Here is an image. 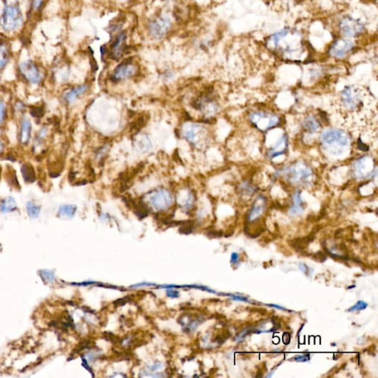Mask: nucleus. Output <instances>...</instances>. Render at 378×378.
<instances>
[{
	"label": "nucleus",
	"instance_id": "1",
	"mask_svg": "<svg viewBox=\"0 0 378 378\" xmlns=\"http://www.w3.org/2000/svg\"><path fill=\"white\" fill-rule=\"evenodd\" d=\"M268 43L270 47L280 53L289 57L297 58L304 52V41L302 36L295 30L283 29L274 34Z\"/></svg>",
	"mask_w": 378,
	"mask_h": 378
},
{
	"label": "nucleus",
	"instance_id": "2",
	"mask_svg": "<svg viewBox=\"0 0 378 378\" xmlns=\"http://www.w3.org/2000/svg\"><path fill=\"white\" fill-rule=\"evenodd\" d=\"M320 142L324 150L334 157L344 154L349 146V136L340 129L325 130L321 135Z\"/></svg>",
	"mask_w": 378,
	"mask_h": 378
},
{
	"label": "nucleus",
	"instance_id": "3",
	"mask_svg": "<svg viewBox=\"0 0 378 378\" xmlns=\"http://www.w3.org/2000/svg\"><path fill=\"white\" fill-rule=\"evenodd\" d=\"M24 25V14L17 3H7L0 16V28L7 34H16Z\"/></svg>",
	"mask_w": 378,
	"mask_h": 378
},
{
	"label": "nucleus",
	"instance_id": "4",
	"mask_svg": "<svg viewBox=\"0 0 378 378\" xmlns=\"http://www.w3.org/2000/svg\"><path fill=\"white\" fill-rule=\"evenodd\" d=\"M17 73L19 77L31 86H40L46 79V71L43 66L32 58L19 61Z\"/></svg>",
	"mask_w": 378,
	"mask_h": 378
},
{
	"label": "nucleus",
	"instance_id": "5",
	"mask_svg": "<svg viewBox=\"0 0 378 378\" xmlns=\"http://www.w3.org/2000/svg\"><path fill=\"white\" fill-rule=\"evenodd\" d=\"M282 174L294 184H306L313 177V171L308 165L303 162H297L284 168Z\"/></svg>",
	"mask_w": 378,
	"mask_h": 378
},
{
	"label": "nucleus",
	"instance_id": "6",
	"mask_svg": "<svg viewBox=\"0 0 378 378\" xmlns=\"http://www.w3.org/2000/svg\"><path fill=\"white\" fill-rule=\"evenodd\" d=\"M142 199L147 201L151 208L157 211L168 209L172 206L174 202L172 193L167 189L163 188L156 189L147 192Z\"/></svg>",
	"mask_w": 378,
	"mask_h": 378
},
{
	"label": "nucleus",
	"instance_id": "7",
	"mask_svg": "<svg viewBox=\"0 0 378 378\" xmlns=\"http://www.w3.org/2000/svg\"><path fill=\"white\" fill-rule=\"evenodd\" d=\"M183 136L186 140L196 148H202L208 141V133L206 128L200 124L189 123L183 127Z\"/></svg>",
	"mask_w": 378,
	"mask_h": 378
},
{
	"label": "nucleus",
	"instance_id": "8",
	"mask_svg": "<svg viewBox=\"0 0 378 378\" xmlns=\"http://www.w3.org/2000/svg\"><path fill=\"white\" fill-rule=\"evenodd\" d=\"M249 119L253 126L262 132H267L274 128L280 123V117L271 112L257 111L249 115Z\"/></svg>",
	"mask_w": 378,
	"mask_h": 378
},
{
	"label": "nucleus",
	"instance_id": "9",
	"mask_svg": "<svg viewBox=\"0 0 378 378\" xmlns=\"http://www.w3.org/2000/svg\"><path fill=\"white\" fill-rule=\"evenodd\" d=\"M171 27V18L168 15L160 14L150 20L148 24V31L154 40H160L167 35Z\"/></svg>",
	"mask_w": 378,
	"mask_h": 378
},
{
	"label": "nucleus",
	"instance_id": "10",
	"mask_svg": "<svg viewBox=\"0 0 378 378\" xmlns=\"http://www.w3.org/2000/svg\"><path fill=\"white\" fill-rule=\"evenodd\" d=\"M340 100L343 109L350 112L358 110L363 104L361 90L354 86L345 87L340 92Z\"/></svg>",
	"mask_w": 378,
	"mask_h": 378
},
{
	"label": "nucleus",
	"instance_id": "11",
	"mask_svg": "<svg viewBox=\"0 0 378 378\" xmlns=\"http://www.w3.org/2000/svg\"><path fill=\"white\" fill-rule=\"evenodd\" d=\"M33 137L32 121L25 112L19 117L17 130L18 142L22 146H28L32 142Z\"/></svg>",
	"mask_w": 378,
	"mask_h": 378
},
{
	"label": "nucleus",
	"instance_id": "12",
	"mask_svg": "<svg viewBox=\"0 0 378 378\" xmlns=\"http://www.w3.org/2000/svg\"><path fill=\"white\" fill-rule=\"evenodd\" d=\"M376 170L374 160L370 156H364L354 163L353 174L357 179L370 178Z\"/></svg>",
	"mask_w": 378,
	"mask_h": 378
},
{
	"label": "nucleus",
	"instance_id": "13",
	"mask_svg": "<svg viewBox=\"0 0 378 378\" xmlns=\"http://www.w3.org/2000/svg\"><path fill=\"white\" fill-rule=\"evenodd\" d=\"M136 71L137 68L133 60L130 58L124 60L115 67L113 73L111 75V81L113 82H121L133 76Z\"/></svg>",
	"mask_w": 378,
	"mask_h": 378
},
{
	"label": "nucleus",
	"instance_id": "14",
	"mask_svg": "<svg viewBox=\"0 0 378 378\" xmlns=\"http://www.w3.org/2000/svg\"><path fill=\"white\" fill-rule=\"evenodd\" d=\"M193 106L207 116H211L218 111V104L209 94H202L193 100Z\"/></svg>",
	"mask_w": 378,
	"mask_h": 378
},
{
	"label": "nucleus",
	"instance_id": "15",
	"mask_svg": "<svg viewBox=\"0 0 378 378\" xmlns=\"http://www.w3.org/2000/svg\"><path fill=\"white\" fill-rule=\"evenodd\" d=\"M340 29L342 34L346 37H354L360 35L363 32L364 26L361 21L347 16L340 21Z\"/></svg>",
	"mask_w": 378,
	"mask_h": 378
},
{
	"label": "nucleus",
	"instance_id": "16",
	"mask_svg": "<svg viewBox=\"0 0 378 378\" xmlns=\"http://www.w3.org/2000/svg\"><path fill=\"white\" fill-rule=\"evenodd\" d=\"M127 33L124 31L116 36L109 47V55L112 59L118 60L122 57L127 47Z\"/></svg>",
	"mask_w": 378,
	"mask_h": 378
},
{
	"label": "nucleus",
	"instance_id": "17",
	"mask_svg": "<svg viewBox=\"0 0 378 378\" xmlns=\"http://www.w3.org/2000/svg\"><path fill=\"white\" fill-rule=\"evenodd\" d=\"M353 48V44L349 40H338L330 48L329 53L333 58H342L346 56Z\"/></svg>",
	"mask_w": 378,
	"mask_h": 378
},
{
	"label": "nucleus",
	"instance_id": "18",
	"mask_svg": "<svg viewBox=\"0 0 378 378\" xmlns=\"http://www.w3.org/2000/svg\"><path fill=\"white\" fill-rule=\"evenodd\" d=\"M267 198L264 195H259L255 199L247 216L248 222H253L262 217L266 208Z\"/></svg>",
	"mask_w": 378,
	"mask_h": 378
},
{
	"label": "nucleus",
	"instance_id": "19",
	"mask_svg": "<svg viewBox=\"0 0 378 378\" xmlns=\"http://www.w3.org/2000/svg\"><path fill=\"white\" fill-rule=\"evenodd\" d=\"M88 86L87 85H78L67 90L62 94V99L64 103L67 105H72L79 97L85 94L88 91Z\"/></svg>",
	"mask_w": 378,
	"mask_h": 378
},
{
	"label": "nucleus",
	"instance_id": "20",
	"mask_svg": "<svg viewBox=\"0 0 378 378\" xmlns=\"http://www.w3.org/2000/svg\"><path fill=\"white\" fill-rule=\"evenodd\" d=\"M12 57V48L10 42L0 40V73L4 71Z\"/></svg>",
	"mask_w": 378,
	"mask_h": 378
},
{
	"label": "nucleus",
	"instance_id": "21",
	"mask_svg": "<svg viewBox=\"0 0 378 378\" xmlns=\"http://www.w3.org/2000/svg\"><path fill=\"white\" fill-rule=\"evenodd\" d=\"M49 127L47 125H43L39 129L38 131L36 133L35 136L32 139V148L34 151H37L39 148H42L44 145L45 142L47 140V138L49 136Z\"/></svg>",
	"mask_w": 378,
	"mask_h": 378
},
{
	"label": "nucleus",
	"instance_id": "22",
	"mask_svg": "<svg viewBox=\"0 0 378 378\" xmlns=\"http://www.w3.org/2000/svg\"><path fill=\"white\" fill-rule=\"evenodd\" d=\"M288 139L286 136H283L279 142L268 151V157L271 159L283 155L287 149Z\"/></svg>",
	"mask_w": 378,
	"mask_h": 378
},
{
	"label": "nucleus",
	"instance_id": "23",
	"mask_svg": "<svg viewBox=\"0 0 378 378\" xmlns=\"http://www.w3.org/2000/svg\"><path fill=\"white\" fill-rule=\"evenodd\" d=\"M70 70L64 64H55L52 67V78L57 83H64L68 79Z\"/></svg>",
	"mask_w": 378,
	"mask_h": 378
},
{
	"label": "nucleus",
	"instance_id": "24",
	"mask_svg": "<svg viewBox=\"0 0 378 378\" xmlns=\"http://www.w3.org/2000/svg\"><path fill=\"white\" fill-rule=\"evenodd\" d=\"M134 145L139 151L142 153L147 152L152 146L151 139L147 135H137L134 139Z\"/></svg>",
	"mask_w": 378,
	"mask_h": 378
},
{
	"label": "nucleus",
	"instance_id": "25",
	"mask_svg": "<svg viewBox=\"0 0 378 378\" xmlns=\"http://www.w3.org/2000/svg\"><path fill=\"white\" fill-rule=\"evenodd\" d=\"M17 209V202L14 196L9 195L0 199V211L3 214L13 212Z\"/></svg>",
	"mask_w": 378,
	"mask_h": 378
},
{
	"label": "nucleus",
	"instance_id": "26",
	"mask_svg": "<svg viewBox=\"0 0 378 378\" xmlns=\"http://www.w3.org/2000/svg\"><path fill=\"white\" fill-rule=\"evenodd\" d=\"M304 204L301 199V192L297 190L292 196V205L289 208V213L292 215H299L304 211Z\"/></svg>",
	"mask_w": 378,
	"mask_h": 378
},
{
	"label": "nucleus",
	"instance_id": "27",
	"mask_svg": "<svg viewBox=\"0 0 378 378\" xmlns=\"http://www.w3.org/2000/svg\"><path fill=\"white\" fill-rule=\"evenodd\" d=\"M25 208L28 217L31 219H37L41 214L42 206L34 199L27 201Z\"/></svg>",
	"mask_w": 378,
	"mask_h": 378
},
{
	"label": "nucleus",
	"instance_id": "28",
	"mask_svg": "<svg viewBox=\"0 0 378 378\" xmlns=\"http://www.w3.org/2000/svg\"><path fill=\"white\" fill-rule=\"evenodd\" d=\"M302 125L304 130L310 134L316 133L320 128V124H319V121L315 117L310 116V115L304 118Z\"/></svg>",
	"mask_w": 378,
	"mask_h": 378
},
{
	"label": "nucleus",
	"instance_id": "29",
	"mask_svg": "<svg viewBox=\"0 0 378 378\" xmlns=\"http://www.w3.org/2000/svg\"><path fill=\"white\" fill-rule=\"evenodd\" d=\"M77 211V207L73 204H63L58 208V215L64 218H72L74 217Z\"/></svg>",
	"mask_w": 378,
	"mask_h": 378
},
{
	"label": "nucleus",
	"instance_id": "30",
	"mask_svg": "<svg viewBox=\"0 0 378 378\" xmlns=\"http://www.w3.org/2000/svg\"><path fill=\"white\" fill-rule=\"evenodd\" d=\"M181 195L184 196V199H181L182 201L181 207L183 209L187 211H190L195 202L194 193L191 190H186L185 193H181Z\"/></svg>",
	"mask_w": 378,
	"mask_h": 378
},
{
	"label": "nucleus",
	"instance_id": "31",
	"mask_svg": "<svg viewBox=\"0 0 378 378\" xmlns=\"http://www.w3.org/2000/svg\"><path fill=\"white\" fill-rule=\"evenodd\" d=\"M46 0H30V12L32 15H37L43 10Z\"/></svg>",
	"mask_w": 378,
	"mask_h": 378
},
{
	"label": "nucleus",
	"instance_id": "32",
	"mask_svg": "<svg viewBox=\"0 0 378 378\" xmlns=\"http://www.w3.org/2000/svg\"><path fill=\"white\" fill-rule=\"evenodd\" d=\"M8 109H7V103L5 100L0 97V127H2L7 119V115H8Z\"/></svg>",
	"mask_w": 378,
	"mask_h": 378
},
{
	"label": "nucleus",
	"instance_id": "33",
	"mask_svg": "<svg viewBox=\"0 0 378 378\" xmlns=\"http://www.w3.org/2000/svg\"><path fill=\"white\" fill-rule=\"evenodd\" d=\"M256 189L254 186L251 185L249 182L241 183L239 186V192L245 196H251L256 191Z\"/></svg>",
	"mask_w": 378,
	"mask_h": 378
},
{
	"label": "nucleus",
	"instance_id": "34",
	"mask_svg": "<svg viewBox=\"0 0 378 378\" xmlns=\"http://www.w3.org/2000/svg\"><path fill=\"white\" fill-rule=\"evenodd\" d=\"M25 110H26V104H25V102L21 100H17L13 103V112L16 115L20 117L22 114L25 113Z\"/></svg>",
	"mask_w": 378,
	"mask_h": 378
},
{
	"label": "nucleus",
	"instance_id": "35",
	"mask_svg": "<svg viewBox=\"0 0 378 378\" xmlns=\"http://www.w3.org/2000/svg\"><path fill=\"white\" fill-rule=\"evenodd\" d=\"M194 226V223L193 222H184V224L181 225V227L179 229V232L181 235H190V234L193 232Z\"/></svg>",
	"mask_w": 378,
	"mask_h": 378
},
{
	"label": "nucleus",
	"instance_id": "36",
	"mask_svg": "<svg viewBox=\"0 0 378 378\" xmlns=\"http://www.w3.org/2000/svg\"><path fill=\"white\" fill-rule=\"evenodd\" d=\"M103 337L106 340H108V341L112 342V343H115V344L116 343H121L123 342V340L121 337L115 335L113 333L109 332V331H105L103 333Z\"/></svg>",
	"mask_w": 378,
	"mask_h": 378
},
{
	"label": "nucleus",
	"instance_id": "37",
	"mask_svg": "<svg viewBox=\"0 0 378 378\" xmlns=\"http://www.w3.org/2000/svg\"><path fill=\"white\" fill-rule=\"evenodd\" d=\"M145 122H146L145 118H144V117H141L137 121H136V122L133 123V126L131 127L132 130L133 132H139L142 128V126H144V124H145Z\"/></svg>",
	"mask_w": 378,
	"mask_h": 378
},
{
	"label": "nucleus",
	"instance_id": "38",
	"mask_svg": "<svg viewBox=\"0 0 378 378\" xmlns=\"http://www.w3.org/2000/svg\"><path fill=\"white\" fill-rule=\"evenodd\" d=\"M41 277L48 283H52L55 280V276L51 271H41Z\"/></svg>",
	"mask_w": 378,
	"mask_h": 378
},
{
	"label": "nucleus",
	"instance_id": "39",
	"mask_svg": "<svg viewBox=\"0 0 378 378\" xmlns=\"http://www.w3.org/2000/svg\"><path fill=\"white\" fill-rule=\"evenodd\" d=\"M367 303L364 302V301H358V302L356 303V304H355V305L352 306L351 308H349V310H348V311L352 312V311H357V310H364V309L367 308Z\"/></svg>",
	"mask_w": 378,
	"mask_h": 378
},
{
	"label": "nucleus",
	"instance_id": "40",
	"mask_svg": "<svg viewBox=\"0 0 378 378\" xmlns=\"http://www.w3.org/2000/svg\"><path fill=\"white\" fill-rule=\"evenodd\" d=\"M108 149H109L108 145H104V146L100 147V148L97 150V152H96V158L98 159V160L103 159V157H104V156L106 155V153H107Z\"/></svg>",
	"mask_w": 378,
	"mask_h": 378
},
{
	"label": "nucleus",
	"instance_id": "41",
	"mask_svg": "<svg viewBox=\"0 0 378 378\" xmlns=\"http://www.w3.org/2000/svg\"><path fill=\"white\" fill-rule=\"evenodd\" d=\"M132 301L131 296H127L125 298H120V299L116 300L115 302L113 303L115 307H120V306H124V304H127L129 301Z\"/></svg>",
	"mask_w": 378,
	"mask_h": 378
},
{
	"label": "nucleus",
	"instance_id": "42",
	"mask_svg": "<svg viewBox=\"0 0 378 378\" xmlns=\"http://www.w3.org/2000/svg\"><path fill=\"white\" fill-rule=\"evenodd\" d=\"M250 330L249 328H246V329L243 330L241 332L238 333L236 337V340L237 341H240L245 337V336L250 332Z\"/></svg>",
	"mask_w": 378,
	"mask_h": 378
},
{
	"label": "nucleus",
	"instance_id": "43",
	"mask_svg": "<svg viewBox=\"0 0 378 378\" xmlns=\"http://www.w3.org/2000/svg\"><path fill=\"white\" fill-rule=\"evenodd\" d=\"M167 295L168 296L172 297V298H177L179 296V292L174 289H167Z\"/></svg>",
	"mask_w": 378,
	"mask_h": 378
},
{
	"label": "nucleus",
	"instance_id": "44",
	"mask_svg": "<svg viewBox=\"0 0 378 378\" xmlns=\"http://www.w3.org/2000/svg\"><path fill=\"white\" fill-rule=\"evenodd\" d=\"M294 359L296 361H308L309 358L307 355H298V356L295 357Z\"/></svg>",
	"mask_w": 378,
	"mask_h": 378
},
{
	"label": "nucleus",
	"instance_id": "45",
	"mask_svg": "<svg viewBox=\"0 0 378 378\" xmlns=\"http://www.w3.org/2000/svg\"><path fill=\"white\" fill-rule=\"evenodd\" d=\"M5 150V143L1 139H0V156L4 153Z\"/></svg>",
	"mask_w": 378,
	"mask_h": 378
},
{
	"label": "nucleus",
	"instance_id": "46",
	"mask_svg": "<svg viewBox=\"0 0 378 378\" xmlns=\"http://www.w3.org/2000/svg\"><path fill=\"white\" fill-rule=\"evenodd\" d=\"M238 260V253H232V257H231V262H232V263H234V262H236Z\"/></svg>",
	"mask_w": 378,
	"mask_h": 378
},
{
	"label": "nucleus",
	"instance_id": "47",
	"mask_svg": "<svg viewBox=\"0 0 378 378\" xmlns=\"http://www.w3.org/2000/svg\"><path fill=\"white\" fill-rule=\"evenodd\" d=\"M300 269H301V271H302V272L305 273L306 270H307V266L306 265H304V264H300Z\"/></svg>",
	"mask_w": 378,
	"mask_h": 378
},
{
	"label": "nucleus",
	"instance_id": "48",
	"mask_svg": "<svg viewBox=\"0 0 378 378\" xmlns=\"http://www.w3.org/2000/svg\"><path fill=\"white\" fill-rule=\"evenodd\" d=\"M118 1H127V0H118Z\"/></svg>",
	"mask_w": 378,
	"mask_h": 378
}]
</instances>
